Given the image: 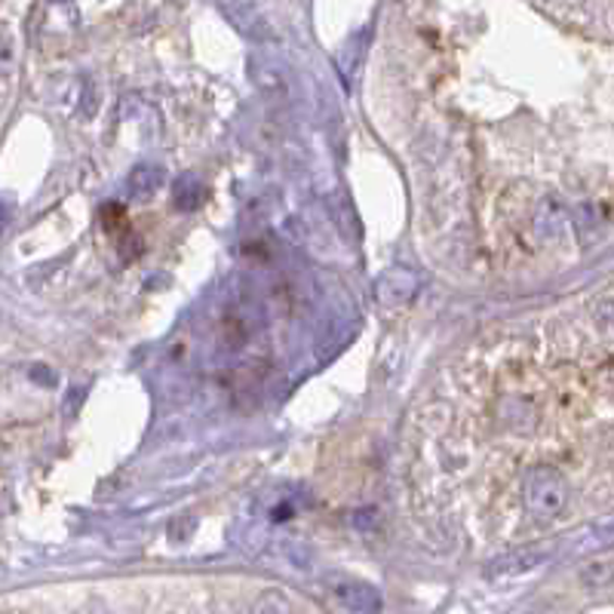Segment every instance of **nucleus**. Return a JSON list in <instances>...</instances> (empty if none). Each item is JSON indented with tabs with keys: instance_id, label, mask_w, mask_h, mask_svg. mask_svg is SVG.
Listing matches in <instances>:
<instances>
[{
	"instance_id": "1",
	"label": "nucleus",
	"mask_w": 614,
	"mask_h": 614,
	"mask_svg": "<svg viewBox=\"0 0 614 614\" xmlns=\"http://www.w3.org/2000/svg\"><path fill=\"white\" fill-rule=\"evenodd\" d=\"M523 498L532 516L557 520L562 510H565V504H568V486H565V476L553 468H532L525 473Z\"/></svg>"
},
{
	"instance_id": "2",
	"label": "nucleus",
	"mask_w": 614,
	"mask_h": 614,
	"mask_svg": "<svg viewBox=\"0 0 614 614\" xmlns=\"http://www.w3.org/2000/svg\"><path fill=\"white\" fill-rule=\"evenodd\" d=\"M329 590L332 597L342 602L344 609L357 614H379L381 612V593L372 584H362L357 578H329Z\"/></svg>"
},
{
	"instance_id": "3",
	"label": "nucleus",
	"mask_w": 614,
	"mask_h": 614,
	"mask_svg": "<svg viewBox=\"0 0 614 614\" xmlns=\"http://www.w3.org/2000/svg\"><path fill=\"white\" fill-rule=\"evenodd\" d=\"M250 77H253L255 87L265 95H271V99H286L292 90L290 74L283 72L268 55H253L250 59Z\"/></svg>"
},
{
	"instance_id": "4",
	"label": "nucleus",
	"mask_w": 614,
	"mask_h": 614,
	"mask_svg": "<svg viewBox=\"0 0 614 614\" xmlns=\"http://www.w3.org/2000/svg\"><path fill=\"white\" fill-rule=\"evenodd\" d=\"M399 280V271H391L384 280H381V286H379V295H381V302H394V305H399V302H406L412 292H415V277L412 273H406V280L402 283H397Z\"/></svg>"
},
{
	"instance_id": "5",
	"label": "nucleus",
	"mask_w": 614,
	"mask_h": 614,
	"mask_svg": "<svg viewBox=\"0 0 614 614\" xmlns=\"http://www.w3.org/2000/svg\"><path fill=\"white\" fill-rule=\"evenodd\" d=\"M580 584L590 590H602L614 584V560H593L580 568Z\"/></svg>"
},
{
	"instance_id": "6",
	"label": "nucleus",
	"mask_w": 614,
	"mask_h": 614,
	"mask_svg": "<svg viewBox=\"0 0 614 614\" xmlns=\"http://www.w3.org/2000/svg\"><path fill=\"white\" fill-rule=\"evenodd\" d=\"M157 184H161V169H148V166H139L132 176H129V188H132V194H139V197H145V194H154L157 191Z\"/></svg>"
},
{
	"instance_id": "7",
	"label": "nucleus",
	"mask_w": 614,
	"mask_h": 614,
	"mask_svg": "<svg viewBox=\"0 0 614 614\" xmlns=\"http://www.w3.org/2000/svg\"><path fill=\"white\" fill-rule=\"evenodd\" d=\"M253 614H290V605H286V599L277 597V593H265L253 605Z\"/></svg>"
}]
</instances>
